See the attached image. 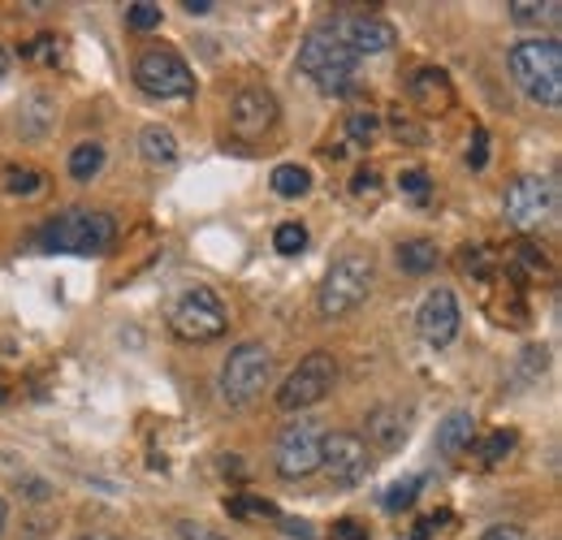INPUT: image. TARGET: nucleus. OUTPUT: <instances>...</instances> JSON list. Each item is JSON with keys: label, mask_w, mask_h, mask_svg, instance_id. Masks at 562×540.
I'll return each mask as SVG.
<instances>
[{"label": "nucleus", "mask_w": 562, "mask_h": 540, "mask_svg": "<svg viewBox=\"0 0 562 540\" xmlns=\"http://www.w3.org/2000/svg\"><path fill=\"white\" fill-rule=\"evenodd\" d=\"M472 446H476V419H472V410H450L441 419V428H437V450L446 459H463Z\"/></svg>", "instance_id": "obj_16"}, {"label": "nucleus", "mask_w": 562, "mask_h": 540, "mask_svg": "<svg viewBox=\"0 0 562 540\" xmlns=\"http://www.w3.org/2000/svg\"><path fill=\"white\" fill-rule=\"evenodd\" d=\"M437 243L432 238H407V243H398V251H394V260H398V269L412 272V277H424V272L437 269Z\"/></svg>", "instance_id": "obj_18"}, {"label": "nucleus", "mask_w": 562, "mask_h": 540, "mask_svg": "<svg viewBox=\"0 0 562 540\" xmlns=\"http://www.w3.org/2000/svg\"><path fill=\"white\" fill-rule=\"evenodd\" d=\"M515 446H519V432H515V428H497V432H490V437L481 441V463H490V468L502 463Z\"/></svg>", "instance_id": "obj_28"}, {"label": "nucleus", "mask_w": 562, "mask_h": 540, "mask_svg": "<svg viewBox=\"0 0 562 540\" xmlns=\"http://www.w3.org/2000/svg\"><path fill=\"white\" fill-rule=\"evenodd\" d=\"M329 31L351 48L355 57H376V53H390L398 44V31L376 13H342V18L329 22Z\"/></svg>", "instance_id": "obj_13"}, {"label": "nucleus", "mask_w": 562, "mask_h": 540, "mask_svg": "<svg viewBox=\"0 0 562 540\" xmlns=\"http://www.w3.org/2000/svg\"><path fill=\"white\" fill-rule=\"evenodd\" d=\"M165 320H169V334L173 338L195 341V346L216 341L225 334V325H229L225 303H221V294L212 285H187V290H178L169 299V307H165Z\"/></svg>", "instance_id": "obj_5"}, {"label": "nucleus", "mask_w": 562, "mask_h": 540, "mask_svg": "<svg viewBox=\"0 0 562 540\" xmlns=\"http://www.w3.org/2000/svg\"><path fill=\"white\" fill-rule=\"evenodd\" d=\"M160 4H151V0H135V4H126V22L135 26V31H151V26H160Z\"/></svg>", "instance_id": "obj_31"}, {"label": "nucleus", "mask_w": 562, "mask_h": 540, "mask_svg": "<svg viewBox=\"0 0 562 540\" xmlns=\"http://www.w3.org/2000/svg\"><path fill=\"white\" fill-rule=\"evenodd\" d=\"M510 74L519 91L546 109L562 104V48L559 40H519L510 44Z\"/></svg>", "instance_id": "obj_3"}, {"label": "nucleus", "mask_w": 562, "mask_h": 540, "mask_svg": "<svg viewBox=\"0 0 562 540\" xmlns=\"http://www.w3.org/2000/svg\"><path fill=\"white\" fill-rule=\"evenodd\" d=\"M53 48H57V40H53V35H40L35 44H26V48H22V57H26V61H57V53H53Z\"/></svg>", "instance_id": "obj_34"}, {"label": "nucleus", "mask_w": 562, "mask_h": 540, "mask_svg": "<svg viewBox=\"0 0 562 540\" xmlns=\"http://www.w3.org/2000/svg\"><path fill=\"white\" fill-rule=\"evenodd\" d=\"M334 381H338V359H334L329 350H312V355L299 359V368L281 381L278 406L294 415V410H307V406L325 403L329 390H334Z\"/></svg>", "instance_id": "obj_7"}, {"label": "nucleus", "mask_w": 562, "mask_h": 540, "mask_svg": "<svg viewBox=\"0 0 562 540\" xmlns=\"http://www.w3.org/2000/svg\"><path fill=\"white\" fill-rule=\"evenodd\" d=\"M468 165H472V169H485V165H490V131H485V126L476 131L472 147H468Z\"/></svg>", "instance_id": "obj_33"}, {"label": "nucleus", "mask_w": 562, "mask_h": 540, "mask_svg": "<svg viewBox=\"0 0 562 540\" xmlns=\"http://www.w3.org/2000/svg\"><path fill=\"white\" fill-rule=\"evenodd\" d=\"M321 424L316 419H290L278 432V450H273V463H278L281 480H307L312 472H321Z\"/></svg>", "instance_id": "obj_9"}, {"label": "nucleus", "mask_w": 562, "mask_h": 540, "mask_svg": "<svg viewBox=\"0 0 562 540\" xmlns=\"http://www.w3.org/2000/svg\"><path fill=\"white\" fill-rule=\"evenodd\" d=\"M412 104L420 109L424 117H441L454 104V82L450 74L437 66H424L412 74Z\"/></svg>", "instance_id": "obj_15"}, {"label": "nucleus", "mask_w": 562, "mask_h": 540, "mask_svg": "<svg viewBox=\"0 0 562 540\" xmlns=\"http://www.w3.org/2000/svg\"><path fill=\"white\" fill-rule=\"evenodd\" d=\"M307 187H312V173L303 165H278L273 169V191L281 200H299V195H307Z\"/></svg>", "instance_id": "obj_24"}, {"label": "nucleus", "mask_w": 562, "mask_h": 540, "mask_svg": "<svg viewBox=\"0 0 562 540\" xmlns=\"http://www.w3.org/2000/svg\"><path fill=\"white\" fill-rule=\"evenodd\" d=\"M278 117H281L278 95L269 87L247 82L229 100V131H234V138H243V143H260V138L278 126Z\"/></svg>", "instance_id": "obj_10"}, {"label": "nucleus", "mask_w": 562, "mask_h": 540, "mask_svg": "<svg viewBox=\"0 0 562 540\" xmlns=\"http://www.w3.org/2000/svg\"><path fill=\"white\" fill-rule=\"evenodd\" d=\"M9 74V57H4V48H0V78Z\"/></svg>", "instance_id": "obj_43"}, {"label": "nucleus", "mask_w": 562, "mask_h": 540, "mask_svg": "<svg viewBox=\"0 0 562 540\" xmlns=\"http://www.w3.org/2000/svg\"><path fill=\"white\" fill-rule=\"evenodd\" d=\"M372 277H376V265H372L368 251H347V256H338V260L329 265V272H325L321 290H316L321 316L338 320V316L355 312V307L372 294Z\"/></svg>", "instance_id": "obj_6"}, {"label": "nucleus", "mask_w": 562, "mask_h": 540, "mask_svg": "<svg viewBox=\"0 0 562 540\" xmlns=\"http://www.w3.org/2000/svg\"><path fill=\"white\" fill-rule=\"evenodd\" d=\"M363 428H368V441L381 450H398L407 441V415L398 406H376Z\"/></svg>", "instance_id": "obj_17"}, {"label": "nucleus", "mask_w": 562, "mask_h": 540, "mask_svg": "<svg viewBox=\"0 0 562 540\" xmlns=\"http://www.w3.org/2000/svg\"><path fill=\"white\" fill-rule=\"evenodd\" d=\"M502 207H506V221L519 234H537L550 221V212H554V187L546 178H537V173H524V178H515L506 187Z\"/></svg>", "instance_id": "obj_11"}, {"label": "nucleus", "mask_w": 562, "mask_h": 540, "mask_svg": "<svg viewBox=\"0 0 562 540\" xmlns=\"http://www.w3.org/2000/svg\"><path fill=\"white\" fill-rule=\"evenodd\" d=\"M0 187H4V195H18V200H35V195H44V173L40 169H31V165H4L0 169Z\"/></svg>", "instance_id": "obj_19"}, {"label": "nucleus", "mask_w": 562, "mask_h": 540, "mask_svg": "<svg viewBox=\"0 0 562 540\" xmlns=\"http://www.w3.org/2000/svg\"><path fill=\"white\" fill-rule=\"evenodd\" d=\"M225 510L234 519H278V506L265 502V497H251V493H238V497H225Z\"/></svg>", "instance_id": "obj_25"}, {"label": "nucleus", "mask_w": 562, "mask_h": 540, "mask_svg": "<svg viewBox=\"0 0 562 540\" xmlns=\"http://www.w3.org/2000/svg\"><path fill=\"white\" fill-rule=\"evenodd\" d=\"M273 247H278V256H299L307 247V225L303 221H281L278 234H273Z\"/></svg>", "instance_id": "obj_29"}, {"label": "nucleus", "mask_w": 562, "mask_h": 540, "mask_svg": "<svg viewBox=\"0 0 562 540\" xmlns=\"http://www.w3.org/2000/svg\"><path fill=\"white\" fill-rule=\"evenodd\" d=\"M321 468L329 472L334 484L351 488L359 480H368L372 454H368L363 437H355V432H325V437H321Z\"/></svg>", "instance_id": "obj_12"}, {"label": "nucleus", "mask_w": 562, "mask_h": 540, "mask_svg": "<svg viewBox=\"0 0 562 540\" xmlns=\"http://www.w3.org/2000/svg\"><path fill=\"white\" fill-rule=\"evenodd\" d=\"M355 69H359V57L329 31V22L307 31V40L299 48V74L312 78L321 95H351Z\"/></svg>", "instance_id": "obj_2"}, {"label": "nucleus", "mask_w": 562, "mask_h": 540, "mask_svg": "<svg viewBox=\"0 0 562 540\" xmlns=\"http://www.w3.org/2000/svg\"><path fill=\"white\" fill-rule=\"evenodd\" d=\"M398 187H403V195H407V200L428 203V187H432V182H428V173H424V169H407V173L398 178Z\"/></svg>", "instance_id": "obj_32"}, {"label": "nucleus", "mask_w": 562, "mask_h": 540, "mask_svg": "<svg viewBox=\"0 0 562 540\" xmlns=\"http://www.w3.org/2000/svg\"><path fill=\"white\" fill-rule=\"evenodd\" d=\"M53 113H57V109H53V100H48V95H31V100L22 104V122H18V126H22V135L26 138L48 135Z\"/></svg>", "instance_id": "obj_21"}, {"label": "nucleus", "mask_w": 562, "mask_h": 540, "mask_svg": "<svg viewBox=\"0 0 562 540\" xmlns=\"http://www.w3.org/2000/svg\"><path fill=\"white\" fill-rule=\"evenodd\" d=\"M82 540H117V537H109V532H91V537H82Z\"/></svg>", "instance_id": "obj_44"}, {"label": "nucleus", "mask_w": 562, "mask_h": 540, "mask_svg": "<svg viewBox=\"0 0 562 540\" xmlns=\"http://www.w3.org/2000/svg\"><path fill=\"white\" fill-rule=\"evenodd\" d=\"M416 329H420V338L428 346H450L454 334H459V299H454V290H428L420 303V312H416Z\"/></svg>", "instance_id": "obj_14"}, {"label": "nucleus", "mask_w": 562, "mask_h": 540, "mask_svg": "<svg viewBox=\"0 0 562 540\" xmlns=\"http://www.w3.org/2000/svg\"><path fill=\"white\" fill-rule=\"evenodd\" d=\"M4 524H9V506H4V497H0V537H4Z\"/></svg>", "instance_id": "obj_42"}, {"label": "nucleus", "mask_w": 562, "mask_h": 540, "mask_svg": "<svg viewBox=\"0 0 562 540\" xmlns=\"http://www.w3.org/2000/svg\"><path fill=\"white\" fill-rule=\"evenodd\" d=\"M212 4L209 0H187V13H200V18H204V13H209Z\"/></svg>", "instance_id": "obj_41"}, {"label": "nucleus", "mask_w": 562, "mask_h": 540, "mask_svg": "<svg viewBox=\"0 0 562 540\" xmlns=\"http://www.w3.org/2000/svg\"><path fill=\"white\" fill-rule=\"evenodd\" d=\"M506 269L515 272V277H537V272L550 269V260H546V251H541V247L519 243V247H515V256L506 260Z\"/></svg>", "instance_id": "obj_26"}, {"label": "nucleus", "mask_w": 562, "mask_h": 540, "mask_svg": "<svg viewBox=\"0 0 562 540\" xmlns=\"http://www.w3.org/2000/svg\"><path fill=\"white\" fill-rule=\"evenodd\" d=\"M481 540H532V537H528L519 524H497V528H490Z\"/></svg>", "instance_id": "obj_37"}, {"label": "nucleus", "mask_w": 562, "mask_h": 540, "mask_svg": "<svg viewBox=\"0 0 562 540\" xmlns=\"http://www.w3.org/2000/svg\"><path fill=\"white\" fill-rule=\"evenodd\" d=\"M351 191L355 195H372V191H376V173H372V169H359L351 182Z\"/></svg>", "instance_id": "obj_39"}, {"label": "nucleus", "mask_w": 562, "mask_h": 540, "mask_svg": "<svg viewBox=\"0 0 562 540\" xmlns=\"http://www.w3.org/2000/svg\"><path fill=\"white\" fill-rule=\"evenodd\" d=\"M4 398H9V390H4V385H0V403H4Z\"/></svg>", "instance_id": "obj_45"}, {"label": "nucleus", "mask_w": 562, "mask_h": 540, "mask_svg": "<svg viewBox=\"0 0 562 540\" xmlns=\"http://www.w3.org/2000/svg\"><path fill=\"white\" fill-rule=\"evenodd\" d=\"M441 524H446V515H424L420 524L412 528V540H428L432 537V528H441Z\"/></svg>", "instance_id": "obj_38"}, {"label": "nucleus", "mask_w": 562, "mask_h": 540, "mask_svg": "<svg viewBox=\"0 0 562 540\" xmlns=\"http://www.w3.org/2000/svg\"><path fill=\"white\" fill-rule=\"evenodd\" d=\"M104 169V147L100 143H78L70 151V178L74 182H91Z\"/></svg>", "instance_id": "obj_23"}, {"label": "nucleus", "mask_w": 562, "mask_h": 540, "mask_svg": "<svg viewBox=\"0 0 562 540\" xmlns=\"http://www.w3.org/2000/svg\"><path fill=\"white\" fill-rule=\"evenodd\" d=\"M139 151L147 165H173L178 160V138H173V131H165V126H143Z\"/></svg>", "instance_id": "obj_20"}, {"label": "nucleus", "mask_w": 562, "mask_h": 540, "mask_svg": "<svg viewBox=\"0 0 562 540\" xmlns=\"http://www.w3.org/2000/svg\"><path fill=\"white\" fill-rule=\"evenodd\" d=\"M420 484H424V475H407V480H398V484H390L385 488V497H381V506L385 510H412V502H416V493H420Z\"/></svg>", "instance_id": "obj_27"}, {"label": "nucleus", "mask_w": 562, "mask_h": 540, "mask_svg": "<svg viewBox=\"0 0 562 540\" xmlns=\"http://www.w3.org/2000/svg\"><path fill=\"white\" fill-rule=\"evenodd\" d=\"M506 13H510L519 26H541V22H559L562 4L559 0H546V4H537V0H510Z\"/></svg>", "instance_id": "obj_22"}, {"label": "nucleus", "mask_w": 562, "mask_h": 540, "mask_svg": "<svg viewBox=\"0 0 562 540\" xmlns=\"http://www.w3.org/2000/svg\"><path fill=\"white\" fill-rule=\"evenodd\" d=\"M273 381V350L265 341H238L216 372V394L225 406L256 403Z\"/></svg>", "instance_id": "obj_4"}, {"label": "nucleus", "mask_w": 562, "mask_h": 540, "mask_svg": "<svg viewBox=\"0 0 562 540\" xmlns=\"http://www.w3.org/2000/svg\"><path fill=\"white\" fill-rule=\"evenodd\" d=\"M221 463H225V475H238V480L247 475V468H243V459H238V454H229V459H221Z\"/></svg>", "instance_id": "obj_40"}, {"label": "nucleus", "mask_w": 562, "mask_h": 540, "mask_svg": "<svg viewBox=\"0 0 562 540\" xmlns=\"http://www.w3.org/2000/svg\"><path fill=\"white\" fill-rule=\"evenodd\" d=\"M135 82L156 100H187L195 91V74L191 66L173 53V48H147L135 61Z\"/></svg>", "instance_id": "obj_8"}, {"label": "nucleus", "mask_w": 562, "mask_h": 540, "mask_svg": "<svg viewBox=\"0 0 562 540\" xmlns=\"http://www.w3.org/2000/svg\"><path fill=\"white\" fill-rule=\"evenodd\" d=\"M113 238H117V221L100 207H66L48 216L40 229V247L57 256H104Z\"/></svg>", "instance_id": "obj_1"}, {"label": "nucleus", "mask_w": 562, "mask_h": 540, "mask_svg": "<svg viewBox=\"0 0 562 540\" xmlns=\"http://www.w3.org/2000/svg\"><path fill=\"white\" fill-rule=\"evenodd\" d=\"M347 135H351V143L368 147L372 138L381 135V117H376V113H351V117H347Z\"/></svg>", "instance_id": "obj_30"}, {"label": "nucleus", "mask_w": 562, "mask_h": 540, "mask_svg": "<svg viewBox=\"0 0 562 540\" xmlns=\"http://www.w3.org/2000/svg\"><path fill=\"white\" fill-rule=\"evenodd\" d=\"M329 540H368V528H363L359 519H338Z\"/></svg>", "instance_id": "obj_36"}, {"label": "nucleus", "mask_w": 562, "mask_h": 540, "mask_svg": "<svg viewBox=\"0 0 562 540\" xmlns=\"http://www.w3.org/2000/svg\"><path fill=\"white\" fill-rule=\"evenodd\" d=\"M178 532H182V540H225L216 528H209V524H195V519H182V524H178Z\"/></svg>", "instance_id": "obj_35"}]
</instances>
